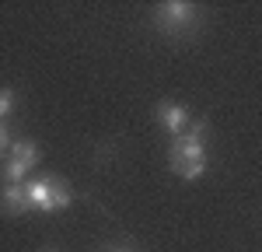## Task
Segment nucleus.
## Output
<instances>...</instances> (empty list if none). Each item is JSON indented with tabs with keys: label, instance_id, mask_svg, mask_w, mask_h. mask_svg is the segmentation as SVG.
Listing matches in <instances>:
<instances>
[{
	"label": "nucleus",
	"instance_id": "nucleus-1",
	"mask_svg": "<svg viewBox=\"0 0 262 252\" xmlns=\"http://www.w3.org/2000/svg\"><path fill=\"white\" fill-rule=\"evenodd\" d=\"M168 161H171V172L182 175V179H189V182L206 172V119L189 123V130L171 140Z\"/></svg>",
	"mask_w": 262,
	"mask_h": 252
},
{
	"label": "nucleus",
	"instance_id": "nucleus-2",
	"mask_svg": "<svg viewBox=\"0 0 262 252\" xmlns=\"http://www.w3.org/2000/svg\"><path fill=\"white\" fill-rule=\"evenodd\" d=\"M154 25L168 39H189L196 32V25H200V11L192 4H185V0H168V4H158Z\"/></svg>",
	"mask_w": 262,
	"mask_h": 252
},
{
	"label": "nucleus",
	"instance_id": "nucleus-3",
	"mask_svg": "<svg viewBox=\"0 0 262 252\" xmlns=\"http://www.w3.org/2000/svg\"><path fill=\"white\" fill-rule=\"evenodd\" d=\"M39 165V147L32 140L11 144V161L4 168V182H28V172Z\"/></svg>",
	"mask_w": 262,
	"mask_h": 252
},
{
	"label": "nucleus",
	"instance_id": "nucleus-4",
	"mask_svg": "<svg viewBox=\"0 0 262 252\" xmlns=\"http://www.w3.org/2000/svg\"><path fill=\"white\" fill-rule=\"evenodd\" d=\"M154 116H158V123H161L171 137H182V133L189 130V112H185L182 105H175V102H161L158 109H154Z\"/></svg>",
	"mask_w": 262,
	"mask_h": 252
},
{
	"label": "nucleus",
	"instance_id": "nucleus-5",
	"mask_svg": "<svg viewBox=\"0 0 262 252\" xmlns=\"http://www.w3.org/2000/svg\"><path fill=\"white\" fill-rule=\"evenodd\" d=\"M0 210L4 214H25L28 207V193H25V182H4L0 186Z\"/></svg>",
	"mask_w": 262,
	"mask_h": 252
},
{
	"label": "nucleus",
	"instance_id": "nucleus-6",
	"mask_svg": "<svg viewBox=\"0 0 262 252\" xmlns=\"http://www.w3.org/2000/svg\"><path fill=\"white\" fill-rule=\"evenodd\" d=\"M46 189H49V210L53 214L74 203V189L67 186V179H60V175H46Z\"/></svg>",
	"mask_w": 262,
	"mask_h": 252
},
{
	"label": "nucleus",
	"instance_id": "nucleus-7",
	"mask_svg": "<svg viewBox=\"0 0 262 252\" xmlns=\"http://www.w3.org/2000/svg\"><path fill=\"white\" fill-rule=\"evenodd\" d=\"M25 193H28V207H32V210L53 214V210H49V189H46V175H42V179H28V182H25Z\"/></svg>",
	"mask_w": 262,
	"mask_h": 252
},
{
	"label": "nucleus",
	"instance_id": "nucleus-8",
	"mask_svg": "<svg viewBox=\"0 0 262 252\" xmlns=\"http://www.w3.org/2000/svg\"><path fill=\"white\" fill-rule=\"evenodd\" d=\"M14 102H18V95H14L11 88H0V123L14 112Z\"/></svg>",
	"mask_w": 262,
	"mask_h": 252
},
{
	"label": "nucleus",
	"instance_id": "nucleus-9",
	"mask_svg": "<svg viewBox=\"0 0 262 252\" xmlns=\"http://www.w3.org/2000/svg\"><path fill=\"white\" fill-rule=\"evenodd\" d=\"M7 147H11V133H7V126L0 123V154H4Z\"/></svg>",
	"mask_w": 262,
	"mask_h": 252
},
{
	"label": "nucleus",
	"instance_id": "nucleus-10",
	"mask_svg": "<svg viewBox=\"0 0 262 252\" xmlns=\"http://www.w3.org/2000/svg\"><path fill=\"white\" fill-rule=\"evenodd\" d=\"M116 252H126V249H116Z\"/></svg>",
	"mask_w": 262,
	"mask_h": 252
},
{
	"label": "nucleus",
	"instance_id": "nucleus-11",
	"mask_svg": "<svg viewBox=\"0 0 262 252\" xmlns=\"http://www.w3.org/2000/svg\"><path fill=\"white\" fill-rule=\"evenodd\" d=\"M46 252H53V249H46Z\"/></svg>",
	"mask_w": 262,
	"mask_h": 252
}]
</instances>
